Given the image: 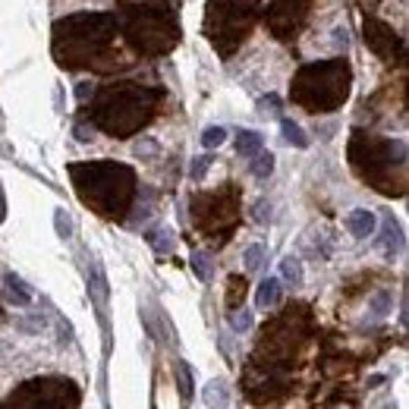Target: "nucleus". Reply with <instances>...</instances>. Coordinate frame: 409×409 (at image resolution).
<instances>
[{
    "mask_svg": "<svg viewBox=\"0 0 409 409\" xmlns=\"http://www.w3.org/2000/svg\"><path fill=\"white\" fill-rule=\"evenodd\" d=\"M41 327H44V318H41V315H29V318H25V321H19V331H41Z\"/></svg>",
    "mask_w": 409,
    "mask_h": 409,
    "instance_id": "nucleus-31",
    "label": "nucleus"
},
{
    "mask_svg": "<svg viewBox=\"0 0 409 409\" xmlns=\"http://www.w3.org/2000/svg\"><path fill=\"white\" fill-rule=\"evenodd\" d=\"M73 136L79 138V142H92V136H94V126H92V123H76Z\"/></svg>",
    "mask_w": 409,
    "mask_h": 409,
    "instance_id": "nucleus-32",
    "label": "nucleus"
},
{
    "mask_svg": "<svg viewBox=\"0 0 409 409\" xmlns=\"http://www.w3.org/2000/svg\"><path fill=\"white\" fill-rule=\"evenodd\" d=\"M255 0H208L205 35L217 54L230 57L236 50V44L245 38L252 19H255Z\"/></svg>",
    "mask_w": 409,
    "mask_h": 409,
    "instance_id": "nucleus-7",
    "label": "nucleus"
},
{
    "mask_svg": "<svg viewBox=\"0 0 409 409\" xmlns=\"http://www.w3.org/2000/svg\"><path fill=\"white\" fill-rule=\"evenodd\" d=\"M224 142H227V129H224V126H208V129L201 132V145H205L208 151H211V148H220Z\"/></svg>",
    "mask_w": 409,
    "mask_h": 409,
    "instance_id": "nucleus-23",
    "label": "nucleus"
},
{
    "mask_svg": "<svg viewBox=\"0 0 409 409\" xmlns=\"http://www.w3.org/2000/svg\"><path fill=\"white\" fill-rule=\"evenodd\" d=\"M157 101H161L157 88H145L136 85V82H113V85L101 88L94 94L88 123L101 126L104 132H110L117 138H126L155 117Z\"/></svg>",
    "mask_w": 409,
    "mask_h": 409,
    "instance_id": "nucleus-3",
    "label": "nucleus"
},
{
    "mask_svg": "<svg viewBox=\"0 0 409 409\" xmlns=\"http://www.w3.org/2000/svg\"><path fill=\"white\" fill-rule=\"evenodd\" d=\"M189 264H192V271H195V277L199 280H211V255L208 252H192V258H189Z\"/></svg>",
    "mask_w": 409,
    "mask_h": 409,
    "instance_id": "nucleus-22",
    "label": "nucleus"
},
{
    "mask_svg": "<svg viewBox=\"0 0 409 409\" xmlns=\"http://www.w3.org/2000/svg\"><path fill=\"white\" fill-rule=\"evenodd\" d=\"M155 151H157L155 138H145V142L136 145V155H138V157H148V155H155Z\"/></svg>",
    "mask_w": 409,
    "mask_h": 409,
    "instance_id": "nucleus-33",
    "label": "nucleus"
},
{
    "mask_svg": "<svg viewBox=\"0 0 409 409\" xmlns=\"http://www.w3.org/2000/svg\"><path fill=\"white\" fill-rule=\"evenodd\" d=\"M346 230H350L356 239H368L371 233L378 230L375 211H368V208H356V211H350L346 214Z\"/></svg>",
    "mask_w": 409,
    "mask_h": 409,
    "instance_id": "nucleus-12",
    "label": "nucleus"
},
{
    "mask_svg": "<svg viewBox=\"0 0 409 409\" xmlns=\"http://www.w3.org/2000/svg\"><path fill=\"white\" fill-rule=\"evenodd\" d=\"M82 390L69 378L44 375L22 381L10 396L3 400L0 409H79Z\"/></svg>",
    "mask_w": 409,
    "mask_h": 409,
    "instance_id": "nucleus-8",
    "label": "nucleus"
},
{
    "mask_svg": "<svg viewBox=\"0 0 409 409\" xmlns=\"http://www.w3.org/2000/svg\"><path fill=\"white\" fill-rule=\"evenodd\" d=\"M243 261H245V271H258V268H261V261H264V245L252 243L249 249H245Z\"/></svg>",
    "mask_w": 409,
    "mask_h": 409,
    "instance_id": "nucleus-27",
    "label": "nucleus"
},
{
    "mask_svg": "<svg viewBox=\"0 0 409 409\" xmlns=\"http://www.w3.org/2000/svg\"><path fill=\"white\" fill-rule=\"evenodd\" d=\"M3 296H6V302H13V306H19V308L31 306V299H35L31 287L22 280V277H16V274H6L3 277Z\"/></svg>",
    "mask_w": 409,
    "mask_h": 409,
    "instance_id": "nucleus-13",
    "label": "nucleus"
},
{
    "mask_svg": "<svg viewBox=\"0 0 409 409\" xmlns=\"http://www.w3.org/2000/svg\"><path fill=\"white\" fill-rule=\"evenodd\" d=\"M54 227H57V236H60V239L73 236V220H69L66 208H57V211H54Z\"/></svg>",
    "mask_w": 409,
    "mask_h": 409,
    "instance_id": "nucleus-26",
    "label": "nucleus"
},
{
    "mask_svg": "<svg viewBox=\"0 0 409 409\" xmlns=\"http://www.w3.org/2000/svg\"><path fill=\"white\" fill-rule=\"evenodd\" d=\"M148 243H151V249L157 252V255H170L173 252V230H167V227H161V230H151L148 233Z\"/></svg>",
    "mask_w": 409,
    "mask_h": 409,
    "instance_id": "nucleus-18",
    "label": "nucleus"
},
{
    "mask_svg": "<svg viewBox=\"0 0 409 409\" xmlns=\"http://www.w3.org/2000/svg\"><path fill=\"white\" fill-rule=\"evenodd\" d=\"M350 85H352L350 63L333 57V60L306 63L293 76L289 98L299 107H306L308 113H331L350 98Z\"/></svg>",
    "mask_w": 409,
    "mask_h": 409,
    "instance_id": "nucleus-4",
    "label": "nucleus"
},
{
    "mask_svg": "<svg viewBox=\"0 0 409 409\" xmlns=\"http://www.w3.org/2000/svg\"><path fill=\"white\" fill-rule=\"evenodd\" d=\"M92 94H94V85H92V82H79V85H76V98H79V101H88Z\"/></svg>",
    "mask_w": 409,
    "mask_h": 409,
    "instance_id": "nucleus-34",
    "label": "nucleus"
},
{
    "mask_svg": "<svg viewBox=\"0 0 409 409\" xmlns=\"http://www.w3.org/2000/svg\"><path fill=\"white\" fill-rule=\"evenodd\" d=\"M280 277L287 283H293V287H299V283H302V261H299V258H296V255L283 258V261H280Z\"/></svg>",
    "mask_w": 409,
    "mask_h": 409,
    "instance_id": "nucleus-20",
    "label": "nucleus"
},
{
    "mask_svg": "<svg viewBox=\"0 0 409 409\" xmlns=\"http://www.w3.org/2000/svg\"><path fill=\"white\" fill-rule=\"evenodd\" d=\"M120 29L117 13H76L54 25V57L60 66L82 69L101 60Z\"/></svg>",
    "mask_w": 409,
    "mask_h": 409,
    "instance_id": "nucleus-1",
    "label": "nucleus"
},
{
    "mask_svg": "<svg viewBox=\"0 0 409 409\" xmlns=\"http://www.w3.org/2000/svg\"><path fill=\"white\" fill-rule=\"evenodd\" d=\"M252 220H255V224H261V227L271 224V201L268 199H258L255 205H252Z\"/></svg>",
    "mask_w": 409,
    "mask_h": 409,
    "instance_id": "nucleus-28",
    "label": "nucleus"
},
{
    "mask_svg": "<svg viewBox=\"0 0 409 409\" xmlns=\"http://www.w3.org/2000/svg\"><path fill=\"white\" fill-rule=\"evenodd\" d=\"M390 302H394V296H390L387 289H378V293L371 296V302H368L371 315H378V318H384V315L390 312Z\"/></svg>",
    "mask_w": 409,
    "mask_h": 409,
    "instance_id": "nucleus-24",
    "label": "nucleus"
},
{
    "mask_svg": "<svg viewBox=\"0 0 409 409\" xmlns=\"http://www.w3.org/2000/svg\"><path fill=\"white\" fill-rule=\"evenodd\" d=\"M381 249H384V255L387 258H394L396 252L403 249V230H400V224L394 220V214H387L384 224H381Z\"/></svg>",
    "mask_w": 409,
    "mask_h": 409,
    "instance_id": "nucleus-15",
    "label": "nucleus"
},
{
    "mask_svg": "<svg viewBox=\"0 0 409 409\" xmlns=\"http://www.w3.org/2000/svg\"><path fill=\"white\" fill-rule=\"evenodd\" d=\"M350 164L378 192L403 195V189L394 182V167L396 170L406 167V142H400V138H371L365 132H352Z\"/></svg>",
    "mask_w": 409,
    "mask_h": 409,
    "instance_id": "nucleus-5",
    "label": "nucleus"
},
{
    "mask_svg": "<svg viewBox=\"0 0 409 409\" xmlns=\"http://www.w3.org/2000/svg\"><path fill=\"white\" fill-rule=\"evenodd\" d=\"M261 145H264V138H261V132H255V129H243L236 136V151L243 157H255L258 151H261Z\"/></svg>",
    "mask_w": 409,
    "mask_h": 409,
    "instance_id": "nucleus-17",
    "label": "nucleus"
},
{
    "mask_svg": "<svg viewBox=\"0 0 409 409\" xmlns=\"http://www.w3.org/2000/svg\"><path fill=\"white\" fill-rule=\"evenodd\" d=\"M280 302V280L277 277H264L258 283V293H255V306L258 308H274Z\"/></svg>",
    "mask_w": 409,
    "mask_h": 409,
    "instance_id": "nucleus-16",
    "label": "nucleus"
},
{
    "mask_svg": "<svg viewBox=\"0 0 409 409\" xmlns=\"http://www.w3.org/2000/svg\"><path fill=\"white\" fill-rule=\"evenodd\" d=\"M271 173H274V155H271V151H258V155L252 157V176L268 180Z\"/></svg>",
    "mask_w": 409,
    "mask_h": 409,
    "instance_id": "nucleus-21",
    "label": "nucleus"
},
{
    "mask_svg": "<svg viewBox=\"0 0 409 409\" xmlns=\"http://www.w3.org/2000/svg\"><path fill=\"white\" fill-rule=\"evenodd\" d=\"M384 409H394V406H384Z\"/></svg>",
    "mask_w": 409,
    "mask_h": 409,
    "instance_id": "nucleus-37",
    "label": "nucleus"
},
{
    "mask_svg": "<svg viewBox=\"0 0 409 409\" xmlns=\"http://www.w3.org/2000/svg\"><path fill=\"white\" fill-rule=\"evenodd\" d=\"M280 132H283V138H287V145H293V148H308V136L302 132L299 123H293V120H280Z\"/></svg>",
    "mask_w": 409,
    "mask_h": 409,
    "instance_id": "nucleus-19",
    "label": "nucleus"
},
{
    "mask_svg": "<svg viewBox=\"0 0 409 409\" xmlns=\"http://www.w3.org/2000/svg\"><path fill=\"white\" fill-rule=\"evenodd\" d=\"M176 384H180V394L189 400L192 396V368H189V362L176 365Z\"/></svg>",
    "mask_w": 409,
    "mask_h": 409,
    "instance_id": "nucleus-25",
    "label": "nucleus"
},
{
    "mask_svg": "<svg viewBox=\"0 0 409 409\" xmlns=\"http://www.w3.org/2000/svg\"><path fill=\"white\" fill-rule=\"evenodd\" d=\"M192 214H195V224L211 239H227V233L236 224V192L224 189V192L199 195L192 201Z\"/></svg>",
    "mask_w": 409,
    "mask_h": 409,
    "instance_id": "nucleus-9",
    "label": "nucleus"
},
{
    "mask_svg": "<svg viewBox=\"0 0 409 409\" xmlns=\"http://www.w3.org/2000/svg\"><path fill=\"white\" fill-rule=\"evenodd\" d=\"M333 44L346 50V29H333Z\"/></svg>",
    "mask_w": 409,
    "mask_h": 409,
    "instance_id": "nucleus-35",
    "label": "nucleus"
},
{
    "mask_svg": "<svg viewBox=\"0 0 409 409\" xmlns=\"http://www.w3.org/2000/svg\"><path fill=\"white\" fill-rule=\"evenodd\" d=\"M365 44L375 50L384 60H394V57H403V41L396 38V31L390 29L381 19H365Z\"/></svg>",
    "mask_w": 409,
    "mask_h": 409,
    "instance_id": "nucleus-11",
    "label": "nucleus"
},
{
    "mask_svg": "<svg viewBox=\"0 0 409 409\" xmlns=\"http://www.w3.org/2000/svg\"><path fill=\"white\" fill-rule=\"evenodd\" d=\"M230 327L233 331H249L252 327V312H245V308H233L230 312Z\"/></svg>",
    "mask_w": 409,
    "mask_h": 409,
    "instance_id": "nucleus-29",
    "label": "nucleus"
},
{
    "mask_svg": "<svg viewBox=\"0 0 409 409\" xmlns=\"http://www.w3.org/2000/svg\"><path fill=\"white\" fill-rule=\"evenodd\" d=\"M208 167H211V155L192 157V164H189V176H192V180H201V176L208 173Z\"/></svg>",
    "mask_w": 409,
    "mask_h": 409,
    "instance_id": "nucleus-30",
    "label": "nucleus"
},
{
    "mask_svg": "<svg viewBox=\"0 0 409 409\" xmlns=\"http://www.w3.org/2000/svg\"><path fill=\"white\" fill-rule=\"evenodd\" d=\"M69 176L88 208L104 217H123L136 195V170L117 161L69 164Z\"/></svg>",
    "mask_w": 409,
    "mask_h": 409,
    "instance_id": "nucleus-2",
    "label": "nucleus"
},
{
    "mask_svg": "<svg viewBox=\"0 0 409 409\" xmlns=\"http://www.w3.org/2000/svg\"><path fill=\"white\" fill-rule=\"evenodd\" d=\"M3 214H6V199H3V189H0V220H3Z\"/></svg>",
    "mask_w": 409,
    "mask_h": 409,
    "instance_id": "nucleus-36",
    "label": "nucleus"
},
{
    "mask_svg": "<svg viewBox=\"0 0 409 409\" xmlns=\"http://www.w3.org/2000/svg\"><path fill=\"white\" fill-rule=\"evenodd\" d=\"M126 38L136 50L148 57L167 54L173 50V44L180 41V22L170 3H142L126 10Z\"/></svg>",
    "mask_w": 409,
    "mask_h": 409,
    "instance_id": "nucleus-6",
    "label": "nucleus"
},
{
    "mask_svg": "<svg viewBox=\"0 0 409 409\" xmlns=\"http://www.w3.org/2000/svg\"><path fill=\"white\" fill-rule=\"evenodd\" d=\"M306 16V0H271L268 6V29L277 38H293Z\"/></svg>",
    "mask_w": 409,
    "mask_h": 409,
    "instance_id": "nucleus-10",
    "label": "nucleus"
},
{
    "mask_svg": "<svg viewBox=\"0 0 409 409\" xmlns=\"http://www.w3.org/2000/svg\"><path fill=\"white\" fill-rule=\"evenodd\" d=\"M201 400L208 409H227L230 406V384L224 378H211V381L201 387Z\"/></svg>",
    "mask_w": 409,
    "mask_h": 409,
    "instance_id": "nucleus-14",
    "label": "nucleus"
}]
</instances>
